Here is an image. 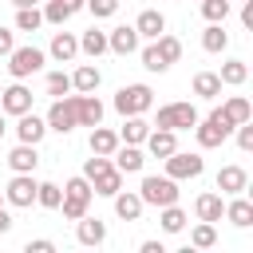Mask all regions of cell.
<instances>
[{"instance_id":"6da1fadb","label":"cell","mask_w":253,"mask_h":253,"mask_svg":"<svg viewBox=\"0 0 253 253\" xmlns=\"http://www.w3.org/2000/svg\"><path fill=\"white\" fill-rule=\"evenodd\" d=\"M91 198H95V190H91V182H87L83 174L67 178V182H63V198H59L63 217H67V221H79V217L91 210Z\"/></svg>"},{"instance_id":"7a4b0ae2","label":"cell","mask_w":253,"mask_h":253,"mask_svg":"<svg viewBox=\"0 0 253 253\" xmlns=\"http://www.w3.org/2000/svg\"><path fill=\"white\" fill-rule=\"evenodd\" d=\"M194 134H198V146H202V150H213V146H221V142L233 134V123H229V115H225L221 107H213L206 119L194 123Z\"/></svg>"},{"instance_id":"3957f363","label":"cell","mask_w":253,"mask_h":253,"mask_svg":"<svg viewBox=\"0 0 253 253\" xmlns=\"http://www.w3.org/2000/svg\"><path fill=\"white\" fill-rule=\"evenodd\" d=\"M178 182L170 178V174H146L142 178V186H138V198H142V206H154V210H162V206H174L178 202Z\"/></svg>"},{"instance_id":"277c9868","label":"cell","mask_w":253,"mask_h":253,"mask_svg":"<svg viewBox=\"0 0 253 253\" xmlns=\"http://www.w3.org/2000/svg\"><path fill=\"white\" fill-rule=\"evenodd\" d=\"M154 107V91L146 87V83H126V87H119L115 91V111L126 119V115H146Z\"/></svg>"},{"instance_id":"5b68a950","label":"cell","mask_w":253,"mask_h":253,"mask_svg":"<svg viewBox=\"0 0 253 253\" xmlns=\"http://www.w3.org/2000/svg\"><path fill=\"white\" fill-rule=\"evenodd\" d=\"M8 71H12V79H28V75H36V71H43V63H47V55L40 51V47H12L8 55Z\"/></svg>"},{"instance_id":"8992f818","label":"cell","mask_w":253,"mask_h":253,"mask_svg":"<svg viewBox=\"0 0 253 253\" xmlns=\"http://www.w3.org/2000/svg\"><path fill=\"white\" fill-rule=\"evenodd\" d=\"M194 123H198V107L194 103H166V107H158V123L154 126H162V130H194Z\"/></svg>"},{"instance_id":"52a82bcc","label":"cell","mask_w":253,"mask_h":253,"mask_svg":"<svg viewBox=\"0 0 253 253\" xmlns=\"http://www.w3.org/2000/svg\"><path fill=\"white\" fill-rule=\"evenodd\" d=\"M162 162H166V174H170L174 182L198 178V174L206 170V158H202V154H194V150H174V154H166Z\"/></svg>"},{"instance_id":"ba28073f","label":"cell","mask_w":253,"mask_h":253,"mask_svg":"<svg viewBox=\"0 0 253 253\" xmlns=\"http://www.w3.org/2000/svg\"><path fill=\"white\" fill-rule=\"evenodd\" d=\"M47 130H55V134H71L79 123H75V99L71 95H63V99H55L51 107H47Z\"/></svg>"},{"instance_id":"9c48e42d","label":"cell","mask_w":253,"mask_h":253,"mask_svg":"<svg viewBox=\"0 0 253 253\" xmlns=\"http://www.w3.org/2000/svg\"><path fill=\"white\" fill-rule=\"evenodd\" d=\"M4 202L16 210H28L36 202V178L32 174H12V182L4 186Z\"/></svg>"},{"instance_id":"30bf717a","label":"cell","mask_w":253,"mask_h":253,"mask_svg":"<svg viewBox=\"0 0 253 253\" xmlns=\"http://www.w3.org/2000/svg\"><path fill=\"white\" fill-rule=\"evenodd\" d=\"M0 111L4 115H24V111H32V91L24 87V79H16L12 87H0Z\"/></svg>"},{"instance_id":"8fae6325","label":"cell","mask_w":253,"mask_h":253,"mask_svg":"<svg viewBox=\"0 0 253 253\" xmlns=\"http://www.w3.org/2000/svg\"><path fill=\"white\" fill-rule=\"evenodd\" d=\"M71 99H75V123H79V126H99V123H103L107 107H103V99H99L95 91H91V95H79V91H75Z\"/></svg>"},{"instance_id":"7c38bea8","label":"cell","mask_w":253,"mask_h":253,"mask_svg":"<svg viewBox=\"0 0 253 253\" xmlns=\"http://www.w3.org/2000/svg\"><path fill=\"white\" fill-rule=\"evenodd\" d=\"M111 162H115L119 174H138V170L146 166V154H142V146H134V142H119L115 154H111Z\"/></svg>"},{"instance_id":"4fadbf2b","label":"cell","mask_w":253,"mask_h":253,"mask_svg":"<svg viewBox=\"0 0 253 253\" xmlns=\"http://www.w3.org/2000/svg\"><path fill=\"white\" fill-rule=\"evenodd\" d=\"M107 51H115V55H134V51H138V32H134V24L111 28V32H107Z\"/></svg>"},{"instance_id":"5bb4252c","label":"cell","mask_w":253,"mask_h":253,"mask_svg":"<svg viewBox=\"0 0 253 253\" xmlns=\"http://www.w3.org/2000/svg\"><path fill=\"white\" fill-rule=\"evenodd\" d=\"M43 134H47V123H43L40 115H32V111L16 115V138H20V142H32V146H40V142H43Z\"/></svg>"},{"instance_id":"9a60e30c","label":"cell","mask_w":253,"mask_h":253,"mask_svg":"<svg viewBox=\"0 0 253 253\" xmlns=\"http://www.w3.org/2000/svg\"><path fill=\"white\" fill-rule=\"evenodd\" d=\"M47 55L55 59V63H71L75 55H79V36H71V32H55L51 36V47H47Z\"/></svg>"},{"instance_id":"2e32d148","label":"cell","mask_w":253,"mask_h":253,"mask_svg":"<svg viewBox=\"0 0 253 253\" xmlns=\"http://www.w3.org/2000/svg\"><path fill=\"white\" fill-rule=\"evenodd\" d=\"M142 146H146L154 158H166V154L178 150V130H162V126H154V130L142 138Z\"/></svg>"},{"instance_id":"e0dca14e","label":"cell","mask_w":253,"mask_h":253,"mask_svg":"<svg viewBox=\"0 0 253 253\" xmlns=\"http://www.w3.org/2000/svg\"><path fill=\"white\" fill-rule=\"evenodd\" d=\"M75 241H79V245H103V241H107V225H103L99 217L83 213V217L75 221Z\"/></svg>"},{"instance_id":"ac0fdd59","label":"cell","mask_w":253,"mask_h":253,"mask_svg":"<svg viewBox=\"0 0 253 253\" xmlns=\"http://www.w3.org/2000/svg\"><path fill=\"white\" fill-rule=\"evenodd\" d=\"M134 32H138V40H154V36L166 32V16L158 8H142L138 20H134Z\"/></svg>"},{"instance_id":"d6986e66","label":"cell","mask_w":253,"mask_h":253,"mask_svg":"<svg viewBox=\"0 0 253 253\" xmlns=\"http://www.w3.org/2000/svg\"><path fill=\"white\" fill-rule=\"evenodd\" d=\"M99 83H103V71H99L95 63H79V67L71 71V91H79V95L99 91Z\"/></svg>"},{"instance_id":"ffe728a7","label":"cell","mask_w":253,"mask_h":253,"mask_svg":"<svg viewBox=\"0 0 253 253\" xmlns=\"http://www.w3.org/2000/svg\"><path fill=\"white\" fill-rule=\"evenodd\" d=\"M8 166H12V174H32V170L40 166V154H36V146H32V142H20V146H12V150H8Z\"/></svg>"},{"instance_id":"44dd1931","label":"cell","mask_w":253,"mask_h":253,"mask_svg":"<svg viewBox=\"0 0 253 253\" xmlns=\"http://www.w3.org/2000/svg\"><path fill=\"white\" fill-rule=\"evenodd\" d=\"M229 225H237V229H249L253 225V202L249 198H241V194H233V202H225V213H221Z\"/></svg>"},{"instance_id":"7402d4cb","label":"cell","mask_w":253,"mask_h":253,"mask_svg":"<svg viewBox=\"0 0 253 253\" xmlns=\"http://www.w3.org/2000/svg\"><path fill=\"white\" fill-rule=\"evenodd\" d=\"M245 186H249V174H245L241 166H221V170H217V190H221V194L233 198V194H245Z\"/></svg>"},{"instance_id":"603a6c76","label":"cell","mask_w":253,"mask_h":253,"mask_svg":"<svg viewBox=\"0 0 253 253\" xmlns=\"http://www.w3.org/2000/svg\"><path fill=\"white\" fill-rule=\"evenodd\" d=\"M111 202H115V213H119L123 221H138V217H142V198H138V190H119Z\"/></svg>"},{"instance_id":"cb8c5ba5","label":"cell","mask_w":253,"mask_h":253,"mask_svg":"<svg viewBox=\"0 0 253 253\" xmlns=\"http://www.w3.org/2000/svg\"><path fill=\"white\" fill-rule=\"evenodd\" d=\"M91 190H95V194H103V198H115V194L123 190V174L115 170V162H111V166H103V170L91 178Z\"/></svg>"},{"instance_id":"d4e9b609","label":"cell","mask_w":253,"mask_h":253,"mask_svg":"<svg viewBox=\"0 0 253 253\" xmlns=\"http://www.w3.org/2000/svg\"><path fill=\"white\" fill-rule=\"evenodd\" d=\"M194 213H198V221H221V213H225V202H221V194H198V202H194Z\"/></svg>"},{"instance_id":"484cf974","label":"cell","mask_w":253,"mask_h":253,"mask_svg":"<svg viewBox=\"0 0 253 253\" xmlns=\"http://www.w3.org/2000/svg\"><path fill=\"white\" fill-rule=\"evenodd\" d=\"M146 134H150V123H146L142 115H126V119H123V130H119V142H134V146H142Z\"/></svg>"},{"instance_id":"4316f807","label":"cell","mask_w":253,"mask_h":253,"mask_svg":"<svg viewBox=\"0 0 253 253\" xmlns=\"http://www.w3.org/2000/svg\"><path fill=\"white\" fill-rule=\"evenodd\" d=\"M194 95L206 99V103H213V99L221 95V79H217V71H198V75H194Z\"/></svg>"},{"instance_id":"83f0119b","label":"cell","mask_w":253,"mask_h":253,"mask_svg":"<svg viewBox=\"0 0 253 253\" xmlns=\"http://www.w3.org/2000/svg\"><path fill=\"white\" fill-rule=\"evenodd\" d=\"M202 47H206L210 55H221V51L229 47V32H225L221 24H206V32H202Z\"/></svg>"},{"instance_id":"f1b7e54d","label":"cell","mask_w":253,"mask_h":253,"mask_svg":"<svg viewBox=\"0 0 253 253\" xmlns=\"http://www.w3.org/2000/svg\"><path fill=\"white\" fill-rule=\"evenodd\" d=\"M217 79H221V87H241V83L249 79L245 59H225V63H221V71H217Z\"/></svg>"},{"instance_id":"f546056e","label":"cell","mask_w":253,"mask_h":253,"mask_svg":"<svg viewBox=\"0 0 253 253\" xmlns=\"http://www.w3.org/2000/svg\"><path fill=\"white\" fill-rule=\"evenodd\" d=\"M115 146H119V134H115V130H107L103 123L91 126V154H107V158H111Z\"/></svg>"},{"instance_id":"4dcf8cb0","label":"cell","mask_w":253,"mask_h":253,"mask_svg":"<svg viewBox=\"0 0 253 253\" xmlns=\"http://www.w3.org/2000/svg\"><path fill=\"white\" fill-rule=\"evenodd\" d=\"M158 221H162V233H182L190 217H186V210L174 202V206H162V210H158Z\"/></svg>"},{"instance_id":"1f68e13d","label":"cell","mask_w":253,"mask_h":253,"mask_svg":"<svg viewBox=\"0 0 253 253\" xmlns=\"http://www.w3.org/2000/svg\"><path fill=\"white\" fill-rule=\"evenodd\" d=\"M79 51H83V55H91V59H99V55L107 51V32H99V28H87V32L79 36Z\"/></svg>"},{"instance_id":"d6a6232c","label":"cell","mask_w":253,"mask_h":253,"mask_svg":"<svg viewBox=\"0 0 253 253\" xmlns=\"http://www.w3.org/2000/svg\"><path fill=\"white\" fill-rule=\"evenodd\" d=\"M71 16H75V8H71L67 0H47V4H43V24H55V28H63Z\"/></svg>"},{"instance_id":"836d02e7","label":"cell","mask_w":253,"mask_h":253,"mask_svg":"<svg viewBox=\"0 0 253 253\" xmlns=\"http://www.w3.org/2000/svg\"><path fill=\"white\" fill-rule=\"evenodd\" d=\"M154 47H158V55H162L170 67L182 59V40H178V36H166V32H162V36H154Z\"/></svg>"},{"instance_id":"e575fe53","label":"cell","mask_w":253,"mask_h":253,"mask_svg":"<svg viewBox=\"0 0 253 253\" xmlns=\"http://www.w3.org/2000/svg\"><path fill=\"white\" fill-rule=\"evenodd\" d=\"M221 111L229 115V123H233V126H237V123H249V119H253V107H249V99H245V95H233V99H229V103H225Z\"/></svg>"},{"instance_id":"d590c367","label":"cell","mask_w":253,"mask_h":253,"mask_svg":"<svg viewBox=\"0 0 253 253\" xmlns=\"http://www.w3.org/2000/svg\"><path fill=\"white\" fill-rule=\"evenodd\" d=\"M59 198H63V186L55 182H36V202L43 210H59Z\"/></svg>"},{"instance_id":"8d00e7d4","label":"cell","mask_w":253,"mask_h":253,"mask_svg":"<svg viewBox=\"0 0 253 253\" xmlns=\"http://www.w3.org/2000/svg\"><path fill=\"white\" fill-rule=\"evenodd\" d=\"M190 245H194V249H213V245H217V229H213V221H198L194 233H190Z\"/></svg>"},{"instance_id":"74e56055","label":"cell","mask_w":253,"mask_h":253,"mask_svg":"<svg viewBox=\"0 0 253 253\" xmlns=\"http://www.w3.org/2000/svg\"><path fill=\"white\" fill-rule=\"evenodd\" d=\"M40 28H43L40 8H16V32H40Z\"/></svg>"},{"instance_id":"f35d334b","label":"cell","mask_w":253,"mask_h":253,"mask_svg":"<svg viewBox=\"0 0 253 253\" xmlns=\"http://www.w3.org/2000/svg\"><path fill=\"white\" fill-rule=\"evenodd\" d=\"M47 95H51V99L71 95V75H67V71H51V75H47Z\"/></svg>"},{"instance_id":"ab89813d","label":"cell","mask_w":253,"mask_h":253,"mask_svg":"<svg viewBox=\"0 0 253 253\" xmlns=\"http://www.w3.org/2000/svg\"><path fill=\"white\" fill-rule=\"evenodd\" d=\"M202 16H206L210 24H225V16H229V0H202Z\"/></svg>"},{"instance_id":"60d3db41","label":"cell","mask_w":253,"mask_h":253,"mask_svg":"<svg viewBox=\"0 0 253 253\" xmlns=\"http://www.w3.org/2000/svg\"><path fill=\"white\" fill-rule=\"evenodd\" d=\"M142 67H146V71H154V75L170 71V63H166V59L158 55V47H154V43H150V47H142Z\"/></svg>"},{"instance_id":"b9f144b4","label":"cell","mask_w":253,"mask_h":253,"mask_svg":"<svg viewBox=\"0 0 253 253\" xmlns=\"http://www.w3.org/2000/svg\"><path fill=\"white\" fill-rule=\"evenodd\" d=\"M83 8H87L95 20H107V16L119 12V0H83Z\"/></svg>"},{"instance_id":"7bdbcfd3","label":"cell","mask_w":253,"mask_h":253,"mask_svg":"<svg viewBox=\"0 0 253 253\" xmlns=\"http://www.w3.org/2000/svg\"><path fill=\"white\" fill-rule=\"evenodd\" d=\"M233 130H237V146L249 154V150H253V123H237Z\"/></svg>"},{"instance_id":"ee69618b","label":"cell","mask_w":253,"mask_h":253,"mask_svg":"<svg viewBox=\"0 0 253 253\" xmlns=\"http://www.w3.org/2000/svg\"><path fill=\"white\" fill-rule=\"evenodd\" d=\"M24 249H28V253H55V241H51V237H36V241H28Z\"/></svg>"},{"instance_id":"f6af8a7d","label":"cell","mask_w":253,"mask_h":253,"mask_svg":"<svg viewBox=\"0 0 253 253\" xmlns=\"http://www.w3.org/2000/svg\"><path fill=\"white\" fill-rule=\"evenodd\" d=\"M12 47H16V32L12 28H0V55H8Z\"/></svg>"},{"instance_id":"bcb514c9","label":"cell","mask_w":253,"mask_h":253,"mask_svg":"<svg viewBox=\"0 0 253 253\" xmlns=\"http://www.w3.org/2000/svg\"><path fill=\"white\" fill-rule=\"evenodd\" d=\"M241 24H245V28H253V0H245V4H241Z\"/></svg>"},{"instance_id":"7dc6e473","label":"cell","mask_w":253,"mask_h":253,"mask_svg":"<svg viewBox=\"0 0 253 253\" xmlns=\"http://www.w3.org/2000/svg\"><path fill=\"white\" fill-rule=\"evenodd\" d=\"M8 229H12V213L0 206V233H8Z\"/></svg>"},{"instance_id":"c3c4849f","label":"cell","mask_w":253,"mask_h":253,"mask_svg":"<svg viewBox=\"0 0 253 253\" xmlns=\"http://www.w3.org/2000/svg\"><path fill=\"white\" fill-rule=\"evenodd\" d=\"M142 253H166L162 241H142Z\"/></svg>"},{"instance_id":"681fc988","label":"cell","mask_w":253,"mask_h":253,"mask_svg":"<svg viewBox=\"0 0 253 253\" xmlns=\"http://www.w3.org/2000/svg\"><path fill=\"white\" fill-rule=\"evenodd\" d=\"M12 4H16V8H36L40 0H12Z\"/></svg>"},{"instance_id":"f907efd6","label":"cell","mask_w":253,"mask_h":253,"mask_svg":"<svg viewBox=\"0 0 253 253\" xmlns=\"http://www.w3.org/2000/svg\"><path fill=\"white\" fill-rule=\"evenodd\" d=\"M4 130H8V123H4V111H0V142H4Z\"/></svg>"},{"instance_id":"816d5d0a","label":"cell","mask_w":253,"mask_h":253,"mask_svg":"<svg viewBox=\"0 0 253 253\" xmlns=\"http://www.w3.org/2000/svg\"><path fill=\"white\" fill-rule=\"evenodd\" d=\"M0 206H4V190H0Z\"/></svg>"}]
</instances>
